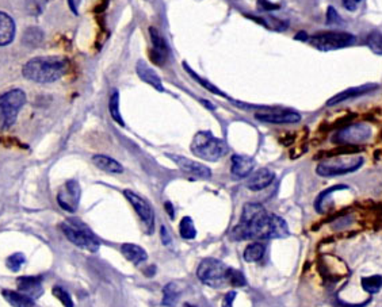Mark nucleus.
<instances>
[{
  "instance_id": "obj_24",
  "label": "nucleus",
  "mask_w": 382,
  "mask_h": 307,
  "mask_svg": "<svg viewBox=\"0 0 382 307\" xmlns=\"http://www.w3.org/2000/svg\"><path fill=\"white\" fill-rule=\"evenodd\" d=\"M264 252H266V246L260 243H253V244L247 245L243 256L247 263H256L263 257Z\"/></svg>"
},
{
  "instance_id": "obj_19",
  "label": "nucleus",
  "mask_w": 382,
  "mask_h": 307,
  "mask_svg": "<svg viewBox=\"0 0 382 307\" xmlns=\"http://www.w3.org/2000/svg\"><path fill=\"white\" fill-rule=\"evenodd\" d=\"M376 88H377V87H376V85H372V84H369V85H361V87H355V88H350V90H346V91L340 92L337 97L331 98V99L327 102V104H328V106H335V104H338V103L348 101V99H351V98H358V97H361V95H365V94H367V92L376 90Z\"/></svg>"
},
{
  "instance_id": "obj_29",
  "label": "nucleus",
  "mask_w": 382,
  "mask_h": 307,
  "mask_svg": "<svg viewBox=\"0 0 382 307\" xmlns=\"http://www.w3.org/2000/svg\"><path fill=\"white\" fill-rule=\"evenodd\" d=\"M367 46L377 55H382V33L373 31L367 37Z\"/></svg>"
},
{
  "instance_id": "obj_20",
  "label": "nucleus",
  "mask_w": 382,
  "mask_h": 307,
  "mask_svg": "<svg viewBox=\"0 0 382 307\" xmlns=\"http://www.w3.org/2000/svg\"><path fill=\"white\" fill-rule=\"evenodd\" d=\"M15 34V24L10 15L0 13V46L8 45Z\"/></svg>"
},
{
  "instance_id": "obj_4",
  "label": "nucleus",
  "mask_w": 382,
  "mask_h": 307,
  "mask_svg": "<svg viewBox=\"0 0 382 307\" xmlns=\"http://www.w3.org/2000/svg\"><path fill=\"white\" fill-rule=\"evenodd\" d=\"M229 271L231 268L225 263L213 257H208L199 263L197 269V276L204 285L220 288L228 283Z\"/></svg>"
},
{
  "instance_id": "obj_27",
  "label": "nucleus",
  "mask_w": 382,
  "mask_h": 307,
  "mask_svg": "<svg viewBox=\"0 0 382 307\" xmlns=\"http://www.w3.org/2000/svg\"><path fill=\"white\" fill-rule=\"evenodd\" d=\"M179 233L185 240H194L197 237V229H195L190 217L182 218V221L179 224Z\"/></svg>"
},
{
  "instance_id": "obj_12",
  "label": "nucleus",
  "mask_w": 382,
  "mask_h": 307,
  "mask_svg": "<svg viewBox=\"0 0 382 307\" xmlns=\"http://www.w3.org/2000/svg\"><path fill=\"white\" fill-rule=\"evenodd\" d=\"M59 205L63 207L64 210L73 213L80 201V185L76 180H69L64 185L63 188L60 190L57 195Z\"/></svg>"
},
{
  "instance_id": "obj_22",
  "label": "nucleus",
  "mask_w": 382,
  "mask_h": 307,
  "mask_svg": "<svg viewBox=\"0 0 382 307\" xmlns=\"http://www.w3.org/2000/svg\"><path fill=\"white\" fill-rule=\"evenodd\" d=\"M3 297L13 307L34 306V299H31L30 297L22 294L20 291L17 292V291H11V290H4Z\"/></svg>"
},
{
  "instance_id": "obj_35",
  "label": "nucleus",
  "mask_w": 382,
  "mask_h": 307,
  "mask_svg": "<svg viewBox=\"0 0 382 307\" xmlns=\"http://www.w3.org/2000/svg\"><path fill=\"white\" fill-rule=\"evenodd\" d=\"M234 298H236V292L234 291H229L224 301H222V307H232V304H234Z\"/></svg>"
},
{
  "instance_id": "obj_15",
  "label": "nucleus",
  "mask_w": 382,
  "mask_h": 307,
  "mask_svg": "<svg viewBox=\"0 0 382 307\" xmlns=\"http://www.w3.org/2000/svg\"><path fill=\"white\" fill-rule=\"evenodd\" d=\"M18 291L30 297L31 299H37L43 295V279L40 276H22L17 280Z\"/></svg>"
},
{
  "instance_id": "obj_31",
  "label": "nucleus",
  "mask_w": 382,
  "mask_h": 307,
  "mask_svg": "<svg viewBox=\"0 0 382 307\" xmlns=\"http://www.w3.org/2000/svg\"><path fill=\"white\" fill-rule=\"evenodd\" d=\"M228 283L234 287H243L246 285V278L240 271L231 268L229 275H228Z\"/></svg>"
},
{
  "instance_id": "obj_40",
  "label": "nucleus",
  "mask_w": 382,
  "mask_h": 307,
  "mask_svg": "<svg viewBox=\"0 0 382 307\" xmlns=\"http://www.w3.org/2000/svg\"><path fill=\"white\" fill-rule=\"evenodd\" d=\"M183 307H195V306H192V305H190V304H185V306Z\"/></svg>"
},
{
  "instance_id": "obj_13",
  "label": "nucleus",
  "mask_w": 382,
  "mask_h": 307,
  "mask_svg": "<svg viewBox=\"0 0 382 307\" xmlns=\"http://www.w3.org/2000/svg\"><path fill=\"white\" fill-rule=\"evenodd\" d=\"M171 160L178 165L183 172L189 173L191 176H195L198 179H211L212 171L206 165L201 164L198 162H192L188 157L176 156V155H169Z\"/></svg>"
},
{
  "instance_id": "obj_23",
  "label": "nucleus",
  "mask_w": 382,
  "mask_h": 307,
  "mask_svg": "<svg viewBox=\"0 0 382 307\" xmlns=\"http://www.w3.org/2000/svg\"><path fill=\"white\" fill-rule=\"evenodd\" d=\"M94 164L97 165L99 169L108 172V173H122L124 168L118 162H115L114 159L104 156V155H97L92 157Z\"/></svg>"
},
{
  "instance_id": "obj_3",
  "label": "nucleus",
  "mask_w": 382,
  "mask_h": 307,
  "mask_svg": "<svg viewBox=\"0 0 382 307\" xmlns=\"http://www.w3.org/2000/svg\"><path fill=\"white\" fill-rule=\"evenodd\" d=\"M191 152L197 157L213 163L227 155L228 146L222 140L214 137L211 131H199L192 138Z\"/></svg>"
},
{
  "instance_id": "obj_7",
  "label": "nucleus",
  "mask_w": 382,
  "mask_h": 307,
  "mask_svg": "<svg viewBox=\"0 0 382 307\" xmlns=\"http://www.w3.org/2000/svg\"><path fill=\"white\" fill-rule=\"evenodd\" d=\"M24 102L26 95L21 90H13L0 97V129H8L14 124Z\"/></svg>"
},
{
  "instance_id": "obj_30",
  "label": "nucleus",
  "mask_w": 382,
  "mask_h": 307,
  "mask_svg": "<svg viewBox=\"0 0 382 307\" xmlns=\"http://www.w3.org/2000/svg\"><path fill=\"white\" fill-rule=\"evenodd\" d=\"M53 295L63 304L65 307H73V302L71 295L64 290L63 287L55 286L53 288Z\"/></svg>"
},
{
  "instance_id": "obj_26",
  "label": "nucleus",
  "mask_w": 382,
  "mask_h": 307,
  "mask_svg": "<svg viewBox=\"0 0 382 307\" xmlns=\"http://www.w3.org/2000/svg\"><path fill=\"white\" fill-rule=\"evenodd\" d=\"M108 108H110V114L113 117V120L117 123H120L121 126H125V122L121 117V113H120V97H118V91H113L111 94V98H110V103H108Z\"/></svg>"
},
{
  "instance_id": "obj_16",
  "label": "nucleus",
  "mask_w": 382,
  "mask_h": 307,
  "mask_svg": "<svg viewBox=\"0 0 382 307\" xmlns=\"http://www.w3.org/2000/svg\"><path fill=\"white\" fill-rule=\"evenodd\" d=\"M274 178H276V175H274V172L271 169L260 168L248 178L246 185L251 191H260V190H264L266 187L271 185Z\"/></svg>"
},
{
  "instance_id": "obj_36",
  "label": "nucleus",
  "mask_w": 382,
  "mask_h": 307,
  "mask_svg": "<svg viewBox=\"0 0 382 307\" xmlns=\"http://www.w3.org/2000/svg\"><path fill=\"white\" fill-rule=\"evenodd\" d=\"M361 0H343V6L348 10V11H354L357 10V7L360 6Z\"/></svg>"
},
{
  "instance_id": "obj_8",
  "label": "nucleus",
  "mask_w": 382,
  "mask_h": 307,
  "mask_svg": "<svg viewBox=\"0 0 382 307\" xmlns=\"http://www.w3.org/2000/svg\"><path fill=\"white\" fill-rule=\"evenodd\" d=\"M309 43L321 52L347 48L355 42V37L344 31H327L308 38Z\"/></svg>"
},
{
  "instance_id": "obj_39",
  "label": "nucleus",
  "mask_w": 382,
  "mask_h": 307,
  "mask_svg": "<svg viewBox=\"0 0 382 307\" xmlns=\"http://www.w3.org/2000/svg\"><path fill=\"white\" fill-rule=\"evenodd\" d=\"M296 40H301V41H308V36H306V34H305V33L302 31L301 34H297V36H296Z\"/></svg>"
},
{
  "instance_id": "obj_25",
  "label": "nucleus",
  "mask_w": 382,
  "mask_h": 307,
  "mask_svg": "<svg viewBox=\"0 0 382 307\" xmlns=\"http://www.w3.org/2000/svg\"><path fill=\"white\" fill-rule=\"evenodd\" d=\"M179 291L175 283H169L163 288V306L174 307L178 304Z\"/></svg>"
},
{
  "instance_id": "obj_21",
  "label": "nucleus",
  "mask_w": 382,
  "mask_h": 307,
  "mask_svg": "<svg viewBox=\"0 0 382 307\" xmlns=\"http://www.w3.org/2000/svg\"><path fill=\"white\" fill-rule=\"evenodd\" d=\"M121 252L129 262H132L136 266L148 259L147 252L141 246L136 245V244H124L121 246Z\"/></svg>"
},
{
  "instance_id": "obj_34",
  "label": "nucleus",
  "mask_w": 382,
  "mask_h": 307,
  "mask_svg": "<svg viewBox=\"0 0 382 307\" xmlns=\"http://www.w3.org/2000/svg\"><path fill=\"white\" fill-rule=\"evenodd\" d=\"M160 240H162V243L166 246H169L171 244L170 233H169V230H167L166 226L160 227Z\"/></svg>"
},
{
  "instance_id": "obj_18",
  "label": "nucleus",
  "mask_w": 382,
  "mask_h": 307,
  "mask_svg": "<svg viewBox=\"0 0 382 307\" xmlns=\"http://www.w3.org/2000/svg\"><path fill=\"white\" fill-rule=\"evenodd\" d=\"M136 71H137V75L140 76V79L143 82L148 83L149 85H152L155 90H157L160 92L164 91L162 79L156 75V72L149 65H147L146 62H139L137 66H136Z\"/></svg>"
},
{
  "instance_id": "obj_10",
  "label": "nucleus",
  "mask_w": 382,
  "mask_h": 307,
  "mask_svg": "<svg viewBox=\"0 0 382 307\" xmlns=\"http://www.w3.org/2000/svg\"><path fill=\"white\" fill-rule=\"evenodd\" d=\"M255 118L257 121L267 123H297L301 121V115L293 111V110H288V108H262L260 111H257L255 114Z\"/></svg>"
},
{
  "instance_id": "obj_6",
  "label": "nucleus",
  "mask_w": 382,
  "mask_h": 307,
  "mask_svg": "<svg viewBox=\"0 0 382 307\" xmlns=\"http://www.w3.org/2000/svg\"><path fill=\"white\" fill-rule=\"evenodd\" d=\"M363 164V157L354 156V155H344V156H337L328 160H324L318 165V175L324 178L331 176H339L346 175L350 172L357 171Z\"/></svg>"
},
{
  "instance_id": "obj_17",
  "label": "nucleus",
  "mask_w": 382,
  "mask_h": 307,
  "mask_svg": "<svg viewBox=\"0 0 382 307\" xmlns=\"http://www.w3.org/2000/svg\"><path fill=\"white\" fill-rule=\"evenodd\" d=\"M255 160L253 157L248 156H243V155H234L232 156V166H231V172L234 178L237 179H243L251 175V172L254 171Z\"/></svg>"
},
{
  "instance_id": "obj_32",
  "label": "nucleus",
  "mask_w": 382,
  "mask_h": 307,
  "mask_svg": "<svg viewBox=\"0 0 382 307\" xmlns=\"http://www.w3.org/2000/svg\"><path fill=\"white\" fill-rule=\"evenodd\" d=\"M24 263V256L22 253H15V255H11L8 259H7V266L11 269V271H20L22 264Z\"/></svg>"
},
{
  "instance_id": "obj_1",
  "label": "nucleus",
  "mask_w": 382,
  "mask_h": 307,
  "mask_svg": "<svg viewBox=\"0 0 382 307\" xmlns=\"http://www.w3.org/2000/svg\"><path fill=\"white\" fill-rule=\"evenodd\" d=\"M289 236L286 222L259 204H247L243 208L240 224L232 230V237L237 241L244 240H274Z\"/></svg>"
},
{
  "instance_id": "obj_5",
  "label": "nucleus",
  "mask_w": 382,
  "mask_h": 307,
  "mask_svg": "<svg viewBox=\"0 0 382 307\" xmlns=\"http://www.w3.org/2000/svg\"><path fill=\"white\" fill-rule=\"evenodd\" d=\"M62 230L72 244L90 252H97L99 249V241L83 222L78 220H66L62 224Z\"/></svg>"
},
{
  "instance_id": "obj_11",
  "label": "nucleus",
  "mask_w": 382,
  "mask_h": 307,
  "mask_svg": "<svg viewBox=\"0 0 382 307\" xmlns=\"http://www.w3.org/2000/svg\"><path fill=\"white\" fill-rule=\"evenodd\" d=\"M124 194H125L129 204L133 206V208L136 210V213L140 217V220L143 221V224L147 226V231H149V234H150L153 231V221H155V213H153L152 206L149 205L144 198H141L140 195H137L136 192H133L130 190H127Z\"/></svg>"
},
{
  "instance_id": "obj_28",
  "label": "nucleus",
  "mask_w": 382,
  "mask_h": 307,
  "mask_svg": "<svg viewBox=\"0 0 382 307\" xmlns=\"http://www.w3.org/2000/svg\"><path fill=\"white\" fill-rule=\"evenodd\" d=\"M362 286L363 290L370 292V294H374L377 292L382 287V278L381 276H367V278H363L362 279Z\"/></svg>"
},
{
  "instance_id": "obj_33",
  "label": "nucleus",
  "mask_w": 382,
  "mask_h": 307,
  "mask_svg": "<svg viewBox=\"0 0 382 307\" xmlns=\"http://www.w3.org/2000/svg\"><path fill=\"white\" fill-rule=\"evenodd\" d=\"M186 69H188V71L190 72V75H192V76H194V79H195L197 82H199L201 83V84H204V87H205V88H208V90H209L211 92H213V94H217V95H222V97H224V94H222V92H221V91H220L218 88H215V87H214V85H212V84H209V83L205 82V80H202L201 78H198V76H197V75H195V73H194L192 71H190V69H189L188 66H186Z\"/></svg>"
},
{
  "instance_id": "obj_38",
  "label": "nucleus",
  "mask_w": 382,
  "mask_h": 307,
  "mask_svg": "<svg viewBox=\"0 0 382 307\" xmlns=\"http://www.w3.org/2000/svg\"><path fill=\"white\" fill-rule=\"evenodd\" d=\"M166 210H167V214L170 215L171 218L175 217V213H174V207H172V204L170 202H166Z\"/></svg>"
},
{
  "instance_id": "obj_9",
  "label": "nucleus",
  "mask_w": 382,
  "mask_h": 307,
  "mask_svg": "<svg viewBox=\"0 0 382 307\" xmlns=\"http://www.w3.org/2000/svg\"><path fill=\"white\" fill-rule=\"evenodd\" d=\"M372 137V129L366 123H355L350 124L344 129L339 130L334 141L343 145H358V143H366Z\"/></svg>"
},
{
  "instance_id": "obj_37",
  "label": "nucleus",
  "mask_w": 382,
  "mask_h": 307,
  "mask_svg": "<svg viewBox=\"0 0 382 307\" xmlns=\"http://www.w3.org/2000/svg\"><path fill=\"white\" fill-rule=\"evenodd\" d=\"M68 3H69L71 10H72L75 14H78V13H79V6H80L82 0H68Z\"/></svg>"
},
{
  "instance_id": "obj_14",
  "label": "nucleus",
  "mask_w": 382,
  "mask_h": 307,
  "mask_svg": "<svg viewBox=\"0 0 382 307\" xmlns=\"http://www.w3.org/2000/svg\"><path fill=\"white\" fill-rule=\"evenodd\" d=\"M149 36H150V41H152V53H150L152 60L157 65H164L167 62L169 55H170L167 43L155 27L149 29Z\"/></svg>"
},
{
  "instance_id": "obj_2",
  "label": "nucleus",
  "mask_w": 382,
  "mask_h": 307,
  "mask_svg": "<svg viewBox=\"0 0 382 307\" xmlns=\"http://www.w3.org/2000/svg\"><path fill=\"white\" fill-rule=\"evenodd\" d=\"M68 62L62 57H37L23 66L26 79L37 83H52L63 78Z\"/></svg>"
}]
</instances>
